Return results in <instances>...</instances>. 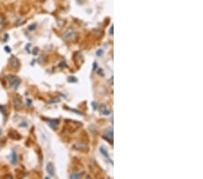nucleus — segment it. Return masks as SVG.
Masks as SVG:
<instances>
[{"label":"nucleus","instance_id":"nucleus-1","mask_svg":"<svg viewBox=\"0 0 203 179\" xmlns=\"http://www.w3.org/2000/svg\"><path fill=\"white\" fill-rule=\"evenodd\" d=\"M8 80H9V81H10L11 86L14 87V89L17 88V87L19 86L20 83H21L20 79L16 77V76H8Z\"/></svg>","mask_w":203,"mask_h":179},{"label":"nucleus","instance_id":"nucleus-2","mask_svg":"<svg viewBox=\"0 0 203 179\" xmlns=\"http://www.w3.org/2000/svg\"><path fill=\"white\" fill-rule=\"evenodd\" d=\"M9 63H10L11 67H13L14 69H17L18 67L20 66L19 61H18L15 57H14V56H12V57L10 58V60H9Z\"/></svg>","mask_w":203,"mask_h":179},{"label":"nucleus","instance_id":"nucleus-3","mask_svg":"<svg viewBox=\"0 0 203 179\" xmlns=\"http://www.w3.org/2000/svg\"><path fill=\"white\" fill-rule=\"evenodd\" d=\"M74 36H75V32L72 30V29H69V30L65 32L63 37H64L66 40H71V39H73Z\"/></svg>","mask_w":203,"mask_h":179},{"label":"nucleus","instance_id":"nucleus-4","mask_svg":"<svg viewBox=\"0 0 203 179\" xmlns=\"http://www.w3.org/2000/svg\"><path fill=\"white\" fill-rule=\"evenodd\" d=\"M46 169H47V172L49 173V175H50V176H54V171H55V169H54L53 164L49 163L48 165H47V167H46Z\"/></svg>","mask_w":203,"mask_h":179},{"label":"nucleus","instance_id":"nucleus-5","mask_svg":"<svg viewBox=\"0 0 203 179\" xmlns=\"http://www.w3.org/2000/svg\"><path fill=\"white\" fill-rule=\"evenodd\" d=\"M106 132L107 133V137H106V138H107V139H108L109 141H110V143L112 144L113 143V130H112V129H107V130H106Z\"/></svg>","mask_w":203,"mask_h":179},{"label":"nucleus","instance_id":"nucleus-6","mask_svg":"<svg viewBox=\"0 0 203 179\" xmlns=\"http://www.w3.org/2000/svg\"><path fill=\"white\" fill-rule=\"evenodd\" d=\"M99 110H100V113H102L103 115H109V114H110V110H109V109H107V108L106 107L105 105L100 106Z\"/></svg>","mask_w":203,"mask_h":179},{"label":"nucleus","instance_id":"nucleus-7","mask_svg":"<svg viewBox=\"0 0 203 179\" xmlns=\"http://www.w3.org/2000/svg\"><path fill=\"white\" fill-rule=\"evenodd\" d=\"M99 151L102 153V154L104 155V156H106L107 158H109V156H108V153H107V150L106 149V147H104V146H101V147H99Z\"/></svg>","mask_w":203,"mask_h":179},{"label":"nucleus","instance_id":"nucleus-8","mask_svg":"<svg viewBox=\"0 0 203 179\" xmlns=\"http://www.w3.org/2000/svg\"><path fill=\"white\" fill-rule=\"evenodd\" d=\"M16 162H17V156H16V153L14 151H13L12 153V164L13 165H15Z\"/></svg>","mask_w":203,"mask_h":179},{"label":"nucleus","instance_id":"nucleus-9","mask_svg":"<svg viewBox=\"0 0 203 179\" xmlns=\"http://www.w3.org/2000/svg\"><path fill=\"white\" fill-rule=\"evenodd\" d=\"M14 105H15V107H16V108H19L20 106H22V101H21V100H19V99H17V98L14 99Z\"/></svg>","mask_w":203,"mask_h":179},{"label":"nucleus","instance_id":"nucleus-10","mask_svg":"<svg viewBox=\"0 0 203 179\" xmlns=\"http://www.w3.org/2000/svg\"><path fill=\"white\" fill-rule=\"evenodd\" d=\"M58 123H59V120H51L50 121V125L52 126V129H55V127L58 125Z\"/></svg>","mask_w":203,"mask_h":179},{"label":"nucleus","instance_id":"nucleus-11","mask_svg":"<svg viewBox=\"0 0 203 179\" xmlns=\"http://www.w3.org/2000/svg\"><path fill=\"white\" fill-rule=\"evenodd\" d=\"M82 176V173H75V174L71 175V178H80Z\"/></svg>","mask_w":203,"mask_h":179},{"label":"nucleus","instance_id":"nucleus-12","mask_svg":"<svg viewBox=\"0 0 203 179\" xmlns=\"http://www.w3.org/2000/svg\"><path fill=\"white\" fill-rule=\"evenodd\" d=\"M4 23H5V21H4V18L2 17L1 16H0V32H1V31L3 30V28H4Z\"/></svg>","mask_w":203,"mask_h":179},{"label":"nucleus","instance_id":"nucleus-13","mask_svg":"<svg viewBox=\"0 0 203 179\" xmlns=\"http://www.w3.org/2000/svg\"><path fill=\"white\" fill-rule=\"evenodd\" d=\"M68 81H69V83H76V81H77V79H76V78L73 77V76H71V77H69V78H68Z\"/></svg>","mask_w":203,"mask_h":179},{"label":"nucleus","instance_id":"nucleus-14","mask_svg":"<svg viewBox=\"0 0 203 179\" xmlns=\"http://www.w3.org/2000/svg\"><path fill=\"white\" fill-rule=\"evenodd\" d=\"M103 53H104V51L102 50V49H100V50H98V51H97V55H98V56H101L102 54H103Z\"/></svg>","mask_w":203,"mask_h":179},{"label":"nucleus","instance_id":"nucleus-15","mask_svg":"<svg viewBox=\"0 0 203 179\" xmlns=\"http://www.w3.org/2000/svg\"><path fill=\"white\" fill-rule=\"evenodd\" d=\"M35 28H36V25H35V24H33V25H31L30 26L28 27L29 30H34V29H35Z\"/></svg>","mask_w":203,"mask_h":179},{"label":"nucleus","instance_id":"nucleus-16","mask_svg":"<svg viewBox=\"0 0 203 179\" xmlns=\"http://www.w3.org/2000/svg\"><path fill=\"white\" fill-rule=\"evenodd\" d=\"M0 110L2 111V113H3V114H5V107H4V106H0Z\"/></svg>","mask_w":203,"mask_h":179},{"label":"nucleus","instance_id":"nucleus-17","mask_svg":"<svg viewBox=\"0 0 203 179\" xmlns=\"http://www.w3.org/2000/svg\"><path fill=\"white\" fill-rule=\"evenodd\" d=\"M5 52H7V53H10V52H11L10 47H9V46H5Z\"/></svg>","mask_w":203,"mask_h":179},{"label":"nucleus","instance_id":"nucleus-18","mask_svg":"<svg viewBox=\"0 0 203 179\" xmlns=\"http://www.w3.org/2000/svg\"><path fill=\"white\" fill-rule=\"evenodd\" d=\"M109 34H113V26L110 27V29H109Z\"/></svg>","mask_w":203,"mask_h":179},{"label":"nucleus","instance_id":"nucleus-19","mask_svg":"<svg viewBox=\"0 0 203 179\" xmlns=\"http://www.w3.org/2000/svg\"><path fill=\"white\" fill-rule=\"evenodd\" d=\"M92 106H93V109H96V103H95V102H92Z\"/></svg>","mask_w":203,"mask_h":179},{"label":"nucleus","instance_id":"nucleus-20","mask_svg":"<svg viewBox=\"0 0 203 179\" xmlns=\"http://www.w3.org/2000/svg\"><path fill=\"white\" fill-rule=\"evenodd\" d=\"M28 103H29V104H31V103H32V101H31L30 100H27V104H28Z\"/></svg>","mask_w":203,"mask_h":179},{"label":"nucleus","instance_id":"nucleus-21","mask_svg":"<svg viewBox=\"0 0 203 179\" xmlns=\"http://www.w3.org/2000/svg\"><path fill=\"white\" fill-rule=\"evenodd\" d=\"M0 134H1V131H0Z\"/></svg>","mask_w":203,"mask_h":179}]
</instances>
